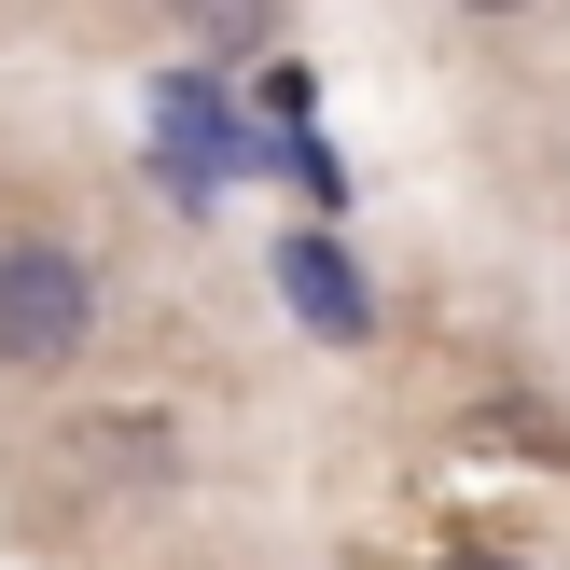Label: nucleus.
I'll use <instances>...</instances> for the list:
<instances>
[{
  "label": "nucleus",
  "mask_w": 570,
  "mask_h": 570,
  "mask_svg": "<svg viewBox=\"0 0 570 570\" xmlns=\"http://www.w3.org/2000/svg\"><path fill=\"white\" fill-rule=\"evenodd\" d=\"M473 14H529V0H473Z\"/></svg>",
  "instance_id": "39448f33"
},
{
  "label": "nucleus",
  "mask_w": 570,
  "mask_h": 570,
  "mask_svg": "<svg viewBox=\"0 0 570 570\" xmlns=\"http://www.w3.org/2000/svg\"><path fill=\"white\" fill-rule=\"evenodd\" d=\"M167 14H181V28H209V42H265V14H278V0H167Z\"/></svg>",
  "instance_id": "7ed1b4c3"
},
{
  "label": "nucleus",
  "mask_w": 570,
  "mask_h": 570,
  "mask_svg": "<svg viewBox=\"0 0 570 570\" xmlns=\"http://www.w3.org/2000/svg\"><path fill=\"white\" fill-rule=\"evenodd\" d=\"M83 321H98V265L56 237H14L0 250V376H28V362H70Z\"/></svg>",
  "instance_id": "f257e3e1"
},
{
  "label": "nucleus",
  "mask_w": 570,
  "mask_h": 570,
  "mask_svg": "<svg viewBox=\"0 0 570 570\" xmlns=\"http://www.w3.org/2000/svg\"><path fill=\"white\" fill-rule=\"evenodd\" d=\"M445 570H529V557H445Z\"/></svg>",
  "instance_id": "20e7f679"
},
{
  "label": "nucleus",
  "mask_w": 570,
  "mask_h": 570,
  "mask_svg": "<svg viewBox=\"0 0 570 570\" xmlns=\"http://www.w3.org/2000/svg\"><path fill=\"white\" fill-rule=\"evenodd\" d=\"M278 293H293V306H306L321 334H362V293H348V250L293 237V250H278Z\"/></svg>",
  "instance_id": "f03ea898"
}]
</instances>
